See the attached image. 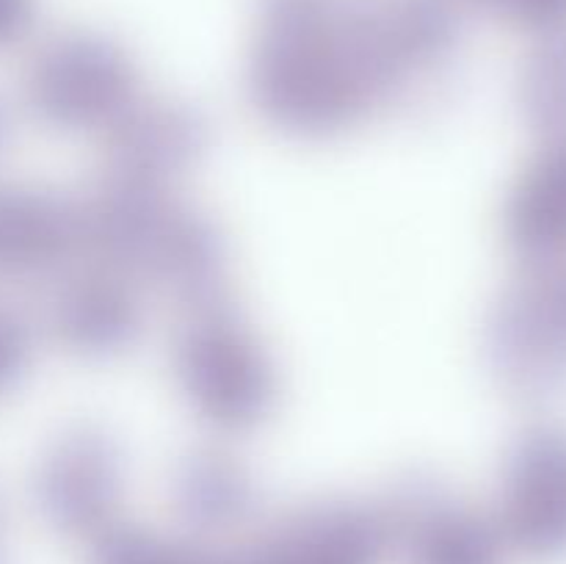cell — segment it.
<instances>
[{"instance_id": "6da1fadb", "label": "cell", "mask_w": 566, "mask_h": 564, "mask_svg": "<svg viewBox=\"0 0 566 564\" xmlns=\"http://www.w3.org/2000/svg\"><path fill=\"white\" fill-rule=\"evenodd\" d=\"M247 100L293 142H335L401 105L459 50L451 0H258Z\"/></svg>"}, {"instance_id": "7a4b0ae2", "label": "cell", "mask_w": 566, "mask_h": 564, "mask_svg": "<svg viewBox=\"0 0 566 564\" xmlns=\"http://www.w3.org/2000/svg\"><path fill=\"white\" fill-rule=\"evenodd\" d=\"M83 254L175 296L182 307L230 296V243L210 216L169 188L103 177L81 202Z\"/></svg>"}, {"instance_id": "3957f363", "label": "cell", "mask_w": 566, "mask_h": 564, "mask_svg": "<svg viewBox=\"0 0 566 564\" xmlns=\"http://www.w3.org/2000/svg\"><path fill=\"white\" fill-rule=\"evenodd\" d=\"M171 379L205 426L247 435L280 404V370L230 296L186 310L171 343Z\"/></svg>"}, {"instance_id": "277c9868", "label": "cell", "mask_w": 566, "mask_h": 564, "mask_svg": "<svg viewBox=\"0 0 566 564\" xmlns=\"http://www.w3.org/2000/svg\"><path fill=\"white\" fill-rule=\"evenodd\" d=\"M142 75L116 39L70 31L44 44L25 77V105L61 133H108L142 100Z\"/></svg>"}, {"instance_id": "5b68a950", "label": "cell", "mask_w": 566, "mask_h": 564, "mask_svg": "<svg viewBox=\"0 0 566 564\" xmlns=\"http://www.w3.org/2000/svg\"><path fill=\"white\" fill-rule=\"evenodd\" d=\"M490 374L514 396L566 385V258L536 263L490 307L481 330Z\"/></svg>"}, {"instance_id": "8992f818", "label": "cell", "mask_w": 566, "mask_h": 564, "mask_svg": "<svg viewBox=\"0 0 566 564\" xmlns=\"http://www.w3.org/2000/svg\"><path fill=\"white\" fill-rule=\"evenodd\" d=\"M127 481V453L103 424H72L44 448L33 492L44 518L66 534L114 529Z\"/></svg>"}, {"instance_id": "52a82bcc", "label": "cell", "mask_w": 566, "mask_h": 564, "mask_svg": "<svg viewBox=\"0 0 566 564\" xmlns=\"http://www.w3.org/2000/svg\"><path fill=\"white\" fill-rule=\"evenodd\" d=\"M503 545L525 556L566 553V431L534 426L503 462L495 514Z\"/></svg>"}, {"instance_id": "ba28073f", "label": "cell", "mask_w": 566, "mask_h": 564, "mask_svg": "<svg viewBox=\"0 0 566 564\" xmlns=\"http://www.w3.org/2000/svg\"><path fill=\"white\" fill-rule=\"evenodd\" d=\"M105 144V177L175 191L208 155L210 125L193 105L142 97Z\"/></svg>"}, {"instance_id": "9c48e42d", "label": "cell", "mask_w": 566, "mask_h": 564, "mask_svg": "<svg viewBox=\"0 0 566 564\" xmlns=\"http://www.w3.org/2000/svg\"><path fill=\"white\" fill-rule=\"evenodd\" d=\"M144 304L136 282L105 265L66 274L48 299V330L75 357L111 363L144 335Z\"/></svg>"}, {"instance_id": "30bf717a", "label": "cell", "mask_w": 566, "mask_h": 564, "mask_svg": "<svg viewBox=\"0 0 566 564\" xmlns=\"http://www.w3.org/2000/svg\"><path fill=\"white\" fill-rule=\"evenodd\" d=\"M387 512L354 501L315 503L282 520L230 564H379L390 545Z\"/></svg>"}, {"instance_id": "8fae6325", "label": "cell", "mask_w": 566, "mask_h": 564, "mask_svg": "<svg viewBox=\"0 0 566 564\" xmlns=\"http://www.w3.org/2000/svg\"><path fill=\"white\" fill-rule=\"evenodd\" d=\"M392 540L401 536L412 564H501L495 520L448 498L437 484H409L387 512Z\"/></svg>"}, {"instance_id": "7c38bea8", "label": "cell", "mask_w": 566, "mask_h": 564, "mask_svg": "<svg viewBox=\"0 0 566 564\" xmlns=\"http://www.w3.org/2000/svg\"><path fill=\"white\" fill-rule=\"evenodd\" d=\"M77 254L81 202L39 188H0V274H53Z\"/></svg>"}, {"instance_id": "4fadbf2b", "label": "cell", "mask_w": 566, "mask_h": 564, "mask_svg": "<svg viewBox=\"0 0 566 564\" xmlns=\"http://www.w3.org/2000/svg\"><path fill=\"white\" fill-rule=\"evenodd\" d=\"M503 238L525 265L566 258V136L545 138L509 188Z\"/></svg>"}, {"instance_id": "5bb4252c", "label": "cell", "mask_w": 566, "mask_h": 564, "mask_svg": "<svg viewBox=\"0 0 566 564\" xmlns=\"http://www.w3.org/2000/svg\"><path fill=\"white\" fill-rule=\"evenodd\" d=\"M171 501L197 529L224 531L252 514L258 487L238 457L221 448H199L175 464Z\"/></svg>"}, {"instance_id": "9a60e30c", "label": "cell", "mask_w": 566, "mask_h": 564, "mask_svg": "<svg viewBox=\"0 0 566 564\" xmlns=\"http://www.w3.org/2000/svg\"><path fill=\"white\" fill-rule=\"evenodd\" d=\"M517 105L539 136H566V28L542 33L531 50L517 81Z\"/></svg>"}, {"instance_id": "2e32d148", "label": "cell", "mask_w": 566, "mask_h": 564, "mask_svg": "<svg viewBox=\"0 0 566 564\" xmlns=\"http://www.w3.org/2000/svg\"><path fill=\"white\" fill-rule=\"evenodd\" d=\"M453 6H475L517 22L523 28L551 33L566 28V0H451Z\"/></svg>"}, {"instance_id": "e0dca14e", "label": "cell", "mask_w": 566, "mask_h": 564, "mask_svg": "<svg viewBox=\"0 0 566 564\" xmlns=\"http://www.w3.org/2000/svg\"><path fill=\"white\" fill-rule=\"evenodd\" d=\"M33 359L31 326L14 313L0 310V393L20 385Z\"/></svg>"}, {"instance_id": "ac0fdd59", "label": "cell", "mask_w": 566, "mask_h": 564, "mask_svg": "<svg viewBox=\"0 0 566 564\" xmlns=\"http://www.w3.org/2000/svg\"><path fill=\"white\" fill-rule=\"evenodd\" d=\"M36 17V0H0V48L28 33Z\"/></svg>"}, {"instance_id": "d6986e66", "label": "cell", "mask_w": 566, "mask_h": 564, "mask_svg": "<svg viewBox=\"0 0 566 564\" xmlns=\"http://www.w3.org/2000/svg\"><path fill=\"white\" fill-rule=\"evenodd\" d=\"M9 130H11L9 114H6V111L0 108V147H3V144L9 142Z\"/></svg>"}]
</instances>
